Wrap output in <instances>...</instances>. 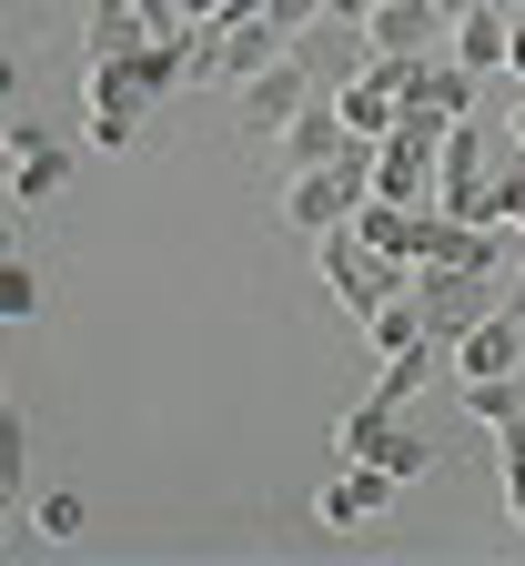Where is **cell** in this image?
<instances>
[{"mask_svg": "<svg viewBox=\"0 0 525 566\" xmlns=\"http://www.w3.org/2000/svg\"><path fill=\"white\" fill-rule=\"evenodd\" d=\"M455 61H475L485 82H495V71H515V11H495V0H485V11H465V21H455Z\"/></svg>", "mask_w": 525, "mask_h": 566, "instance_id": "cell-16", "label": "cell"}, {"mask_svg": "<svg viewBox=\"0 0 525 566\" xmlns=\"http://www.w3.org/2000/svg\"><path fill=\"white\" fill-rule=\"evenodd\" d=\"M334 112H344V122H354L364 142H385V132L405 122V92H395V61H374L364 82H344V92H334Z\"/></svg>", "mask_w": 525, "mask_h": 566, "instance_id": "cell-13", "label": "cell"}, {"mask_svg": "<svg viewBox=\"0 0 525 566\" xmlns=\"http://www.w3.org/2000/svg\"><path fill=\"white\" fill-rule=\"evenodd\" d=\"M434 354H444V344H414V354H385V375H374V395H385V405H414V385L434 375Z\"/></svg>", "mask_w": 525, "mask_h": 566, "instance_id": "cell-20", "label": "cell"}, {"mask_svg": "<svg viewBox=\"0 0 525 566\" xmlns=\"http://www.w3.org/2000/svg\"><path fill=\"white\" fill-rule=\"evenodd\" d=\"M434 11H444V21H465V11H485V0H434Z\"/></svg>", "mask_w": 525, "mask_h": 566, "instance_id": "cell-27", "label": "cell"}, {"mask_svg": "<svg viewBox=\"0 0 525 566\" xmlns=\"http://www.w3.org/2000/svg\"><path fill=\"white\" fill-rule=\"evenodd\" d=\"M344 153H354V122L334 112V92H324V102H314L304 122L283 132V163H293V172H314V163H344Z\"/></svg>", "mask_w": 525, "mask_h": 566, "instance_id": "cell-15", "label": "cell"}, {"mask_svg": "<svg viewBox=\"0 0 525 566\" xmlns=\"http://www.w3.org/2000/svg\"><path fill=\"white\" fill-rule=\"evenodd\" d=\"M324 11H334V21H374V0H324Z\"/></svg>", "mask_w": 525, "mask_h": 566, "instance_id": "cell-26", "label": "cell"}, {"mask_svg": "<svg viewBox=\"0 0 525 566\" xmlns=\"http://www.w3.org/2000/svg\"><path fill=\"white\" fill-rule=\"evenodd\" d=\"M455 375H465V385H485V375H525V314H515V304H495V314L455 344Z\"/></svg>", "mask_w": 525, "mask_h": 566, "instance_id": "cell-12", "label": "cell"}, {"mask_svg": "<svg viewBox=\"0 0 525 566\" xmlns=\"http://www.w3.org/2000/svg\"><path fill=\"white\" fill-rule=\"evenodd\" d=\"M263 11H273V31H283V41H304V31L324 21V0H263Z\"/></svg>", "mask_w": 525, "mask_h": 566, "instance_id": "cell-24", "label": "cell"}, {"mask_svg": "<svg viewBox=\"0 0 525 566\" xmlns=\"http://www.w3.org/2000/svg\"><path fill=\"white\" fill-rule=\"evenodd\" d=\"M374 61H434V51H455V21L434 11V0H374Z\"/></svg>", "mask_w": 525, "mask_h": 566, "instance_id": "cell-9", "label": "cell"}, {"mask_svg": "<svg viewBox=\"0 0 525 566\" xmlns=\"http://www.w3.org/2000/svg\"><path fill=\"white\" fill-rule=\"evenodd\" d=\"M293 51L314 61V82H324V92H344V82H364V71H374V31H364V21H334V11H324L304 41H293Z\"/></svg>", "mask_w": 525, "mask_h": 566, "instance_id": "cell-10", "label": "cell"}, {"mask_svg": "<svg viewBox=\"0 0 525 566\" xmlns=\"http://www.w3.org/2000/svg\"><path fill=\"white\" fill-rule=\"evenodd\" d=\"M314 263H324V283H334V304H344V314H385L395 294H414V263H405V253H374L354 223L314 233Z\"/></svg>", "mask_w": 525, "mask_h": 566, "instance_id": "cell-1", "label": "cell"}, {"mask_svg": "<svg viewBox=\"0 0 525 566\" xmlns=\"http://www.w3.org/2000/svg\"><path fill=\"white\" fill-rule=\"evenodd\" d=\"M405 424V405H385V395H364L344 424H334V455H385V436Z\"/></svg>", "mask_w": 525, "mask_h": 566, "instance_id": "cell-18", "label": "cell"}, {"mask_svg": "<svg viewBox=\"0 0 525 566\" xmlns=\"http://www.w3.org/2000/svg\"><path fill=\"white\" fill-rule=\"evenodd\" d=\"M153 11V31H182V21H202V0H141Z\"/></svg>", "mask_w": 525, "mask_h": 566, "instance_id": "cell-25", "label": "cell"}, {"mask_svg": "<svg viewBox=\"0 0 525 566\" xmlns=\"http://www.w3.org/2000/svg\"><path fill=\"white\" fill-rule=\"evenodd\" d=\"M82 102H92V142L122 153V142L141 132V112H153V82H141L132 61H82Z\"/></svg>", "mask_w": 525, "mask_h": 566, "instance_id": "cell-8", "label": "cell"}, {"mask_svg": "<svg viewBox=\"0 0 525 566\" xmlns=\"http://www.w3.org/2000/svg\"><path fill=\"white\" fill-rule=\"evenodd\" d=\"M314 102H324V82H314V61H304V51H283L273 71H253V82H243V122H253V142H283Z\"/></svg>", "mask_w": 525, "mask_h": 566, "instance_id": "cell-5", "label": "cell"}, {"mask_svg": "<svg viewBox=\"0 0 525 566\" xmlns=\"http://www.w3.org/2000/svg\"><path fill=\"white\" fill-rule=\"evenodd\" d=\"M495 304H505V273H475V263H424V273H414V314H424V334H434L444 354H455Z\"/></svg>", "mask_w": 525, "mask_h": 566, "instance_id": "cell-2", "label": "cell"}, {"mask_svg": "<svg viewBox=\"0 0 525 566\" xmlns=\"http://www.w3.org/2000/svg\"><path fill=\"white\" fill-rule=\"evenodd\" d=\"M395 92H405V112L465 122V112H485V71L455 61V51H434V61H395Z\"/></svg>", "mask_w": 525, "mask_h": 566, "instance_id": "cell-7", "label": "cell"}, {"mask_svg": "<svg viewBox=\"0 0 525 566\" xmlns=\"http://www.w3.org/2000/svg\"><path fill=\"white\" fill-rule=\"evenodd\" d=\"M41 314V273L31 263H0V324H31Z\"/></svg>", "mask_w": 525, "mask_h": 566, "instance_id": "cell-23", "label": "cell"}, {"mask_svg": "<svg viewBox=\"0 0 525 566\" xmlns=\"http://www.w3.org/2000/svg\"><path fill=\"white\" fill-rule=\"evenodd\" d=\"M0 163H11V212H41V202L71 192V132L11 112V122H0Z\"/></svg>", "mask_w": 525, "mask_h": 566, "instance_id": "cell-3", "label": "cell"}, {"mask_svg": "<svg viewBox=\"0 0 525 566\" xmlns=\"http://www.w3.org/2000/svg\"><path fill=\"white\" fill-rule=\"evenodd\" d=\"M364 334L385 344V354H414V344H434V334H424V314H414V294H395L385 314H364Z\"/></svg>", "mask_w": 525, "mask_h": 566, "instance_id": "cell-19", "label": "cell"}, {"mask_svg": "<svg viewBox=\"0 0 525 566\" xmlns=\"http://www.w3.org/2000/svg\"><path fill=\"white\" fill-rule=\"evenodd\" d=\"M31 526H41L51 546H71V536H92V506H82V495L61 485V495H41V506H31Z\"/></svg>", "mask_w": 525, "mask_h": 566, "instance_id": "cell-21", "label": "cell"}, {"mask_svg": "<svg viewBox=\"0 0 525 566\" xmlns=\"http://www.w3.org/2000/svg\"><path fill=\"white\" fill-rule=\"evenodd\" d=\"M414 212H424V202H385V192H374V202L354 212V233H364L374 253H405V263H414Z\"/></svg>", "mask_w": 525, "mask_h": 566, "instance_id": "cell-17", "label": "cell"}, {"mask_svg": "<svg viewBox=\"0 0 525 566\" xmlns=\"http://www.w3.org/2000/svg\"><path fill=\"white\" fill-rule=\"evenodd\" d=\"M395 506V475L374 455H334V485H324V526H374Z\"/></svg>", "mask_w": 525, "mask_h": 566, "instance_id": "cell-11", "label": "cell"}, {"mask_svg": "<svg viewBox=\"0 0 525 566\" xmlns=\"http://www.w3.org/2000/svg\"><path fill=\"white\" fill-rule=\"evenodd\" d=\"M444 132H455V122H434V112H405L385 142H374V192H385V202H434V172H444Z\"/></svg>", "mask_w": 525, "mask_h": 566, "instance_id": "cell-4", "label": "cell"}, {"mask_svg": "<svg viewBox=\"0 0 525 566\" xmlns=\"http://www.w3.org/2000/svg\"><path fill=\"white\" fill-rule=\"evenodd\" d=\"M515 142H525V102H515Z\"/></svg>", "mask_w": 525, "mask_h": 566, "instance_id": "cell-29", "label": "cell"}, {"mask_svg": "<svg viewBox=\"0 0 525 566\" xmlns=\"http://www.w3.org/2000/svg\"><path fill=\"white\" fill-rule=\"evenodd\" d=\"M202 31H212V51H202V82H233V92L253 82V71H273V61L293 51V41L273 31V11H222V21H202Z\"/></svg>", "mask_w": 525, "mask_h": 566, "instance_id": "cell-6", "label": "cell"}, {"mask_svg": "<svg viewBox=\"0 0 525 566\" xmlns=\"http://www.w3.org/2000/svg\"><path fill=\"white\" fill-rule=\"evenodd\" d=\"M141 41H153V11H141V0H92V21H82V61H132Z\"/></svg>", "mask_w": 525, "mask_h": 566, "instance_id": "cell-14", "label": "cell"}, {"mask_svg": "<svg viewBox=\"0 0 525 566\" xmlns=\"http://www.w3.org/2000/svg\"><path fill=\"white\" fill-rule=\"evenodd\" d=\"M374 465H385V475H395V485H414V475H424V465H434V446H424V436H414V424H395V436H385V455H374Z\"/></svg>", "mask_w": 525, "mask_h": 566, "instance_id": "cell-22", "label": "cell"}, {"mask_svg": "<svg viewBox=\"0 0 525 566\" xmlns=\"http://www.w3.org/2000/svg\"><path fill=\"white\" fill-rule=\"evenodd\" d=\"M515 82H525V11H515Z\"/></svg>", "mask_w": 525, "mask_h": 566, "instance_id": "cell-28", "label": "cell"}]
</instances>
